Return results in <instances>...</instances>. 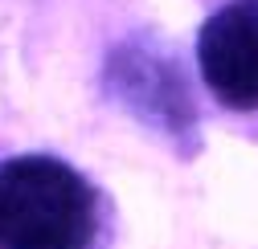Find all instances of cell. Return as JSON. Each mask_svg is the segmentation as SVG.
<instances>
[{"label": "cell", "instance_id": "cell-1", "mask_svg": "<svg viewBox=\"0 0 258 249\" xmlns=\"http://www.w3.org/2000/svg\"><path fill=\"white\" fill-rule=\"evenodd\" d=\"M107 196L61 155L0 160V249H103Z\"/></svg>", "mask_w": 258, "mask_h": 249}, {"label": "cell", "instance_id": "cell-2", "mask_svg": "<svg viewBox=\"0 0 258 249\" xmlns=\"http://www.w3.org/2000/svg\"><path fill=\"white\" fill-rule=\"evenodd\" d=\"M103 94L132 122L152 131L180 160L201 151V110L192 98L180 57L168 53L152 33H132L107 49L103 57Z\"/></svg>", "mask_w": 258, "mask_h": 249}, {"label": "cell", "instance_id": "cell-3", "mask_svg": "<svg viewBox=\"0 0 258 249\" xmlns=\"http://www.w3.org/2000/svg\"><path fill=\"white\" fill-rule=\"evenodd\" d=\"M197 70L217 106L258 110V0H225L201 21Z\"/></svg>", "mask_w": 258, "mask_h": 249}]
</instances>
